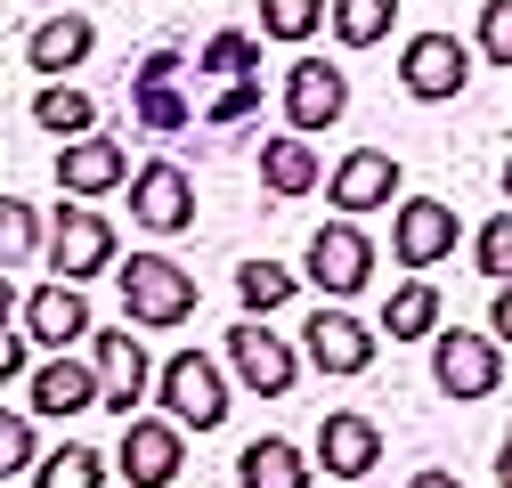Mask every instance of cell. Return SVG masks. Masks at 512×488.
Returning <instances> with one entry per match:
<instances>
[{"label": "cell", "mask_w": 512, "mask_h": 488, "mask_svg": "<svg viewBox=\"0 0 512 488\" xmlns=\"http://www.w3.org/2000/svg\"><path fill=\"white\" fill-rule=\"evenodd\" d=\"M114 285H122L131 326H147V334H171V326L196 318V277H187L171 253H131V261L114 269Z\"/></svg>", "instance_id": "obj_1"}, {"label": "cell", "mask_w": 512, "mask_h": 488, "mask_svg": "<svg viewBox=\"0 0 512 488\" xmlns=\"http://www.w3.org/2000/svg\"><path fill=\"white\" fill-rule=\"evenodd\" d=\"M155 399H163V415L179 423V432H220V423H228V375H220V358H204V350L163 358L155 366Z\"/></svg>", "instance_id": "obj_2"}, {"label": "cell", "mask_w": 512, "mask_h": 488, "mask_svg": "<svg viewBox=\"0 0 512 488\" xmlns=\"http://www.w3.org/2000/svg\"><path fill=\"white\" fill-rule=\"evenodd\" d=\"M431 383L447 399H488L504 383V342L496 334H464V326H439L431 334Z\"/></svg>", "instance_id": "obj_3"}, {"label": "cell", "mask_w": 512, "mask_h": 488, "mask_svg": "<svg viewBox=\"0 0 512 488\" xmlns=\"http://www.w3.org/2000/svg\"><path fill=\"white\" fill-rule=\"evenodd\" d=\"M399 82H407V98H423V106L464 98V82H472V41H456V33H415V41L399 49Z\"/></svg>", "instance_id": "obj_4"}, {"label": "cell", "mask_w": 512, "mask_h": 488, "mask_svg": "<svg viewBox=\"0 0 512 488\" xmlns=\"http://www.w3.org/2000/svg\"><path fill=\"white\" fill-rule=\"evenodd\" d=\"M326 301H350V293H366V277H374V244H366V228L358 220H326L309 236V269H301Z\"/></svg>", "instance_id": "obj_5"}, {"label": "cell", "mask_w": 512, "mask_h": 488, "mask_svg": "<svg viewBox=\"0 0 512 488\" xmlns=\"http://www.w3.org/2000/svg\"><path fill=\"white\" fill-rule=\"evenodd\" d=\"M179 464H187V440H179L171 415H131V423H122V448H114L122 488H171Z\"/></svg>", "instance_id": "obj_6"}, {"label": "cell", "mask_w": 512, "mask_h": 488, "mask_svg": "<svg viewBox=\"0 0 512 488\" xmlns=\"http://www.w3.org/2000/svg\"><path fill=\"white\" fill-rule=\"evenodd\" d=\"M342 114H350V74L326 66V57H293L285 66V122L301 139H317V131H334Z\"/></svg>", "instance_id": "obj_7"}, {"label": "cell", "mask_w": 512, "mask_h": 488, "mask_svg": "<svg viewBox=\"0 0 512 488\" xmlns=\"http://www.w3.org/2000/svg\"><path fill=\"white\" fill-rule=\"evenodd\" d=\"M49 269L66 285H90L98 269H114V220L90 212V204H57V228H49Z\"/></svg>", "instance_id": "obj_8"}, {"label": "cell", "mask_w": 512, "mask_h": 488, "mask_svg": "<svg viewBox=\"0 0 512 488\" xmlns=\"http://www.w3.org/2000/svg\"><path fill=\"white\" fill-rule=\"evenodd\" d=\"M228 366H236V383H244V391L285 399L293 375H301V350H293L285 334H269L261 318H236V326H228Z\"/></svg>", "instance_id": "obj_9"}, {"label": "cell", "mask_w": 512, "mask_h": 488, "mask_svg": "<svg viewBox=\"0 0 512 488\" xmlns=\"http://www.w3.org/2000/svg\"><path fill=\"white\" fill-rule=\"evenodd\" d=\"M374 350H382V334H374V326H358L350 310H317V318L301 326V358L317 366V375H334V383L366 375Z\"/></svg>", "instance_id": "obj_10"}, {"label": "cell", "mask_w": 512, "mask_h": 488, "mask_svg": "<svg viewBox=\"0 0 512 488\" xmlns=\"http://www.w3.org/2000/svg\"><path fill=\"white\" fill-rule=\"evenodd\" d=\"M90 366H98V407H114L122 423H131L139 399L155 391V366H147L139 334H98V326H90Z\"/></svg>", "instance_id": "obj_11"}, {"label": "cell", "mask_w": 512, "mask_h": 488, "mask_svg": "<svg viewBox=\"0 0 512 488\" xmlns=\"http://www.w3.org/2000/svg\"><path fill=\"white\" fill-rule=\"evenodd\" d=\"M131 220H139L147 236L196 228V179H187L179 163H139V171H131Z\"/></svg>", "instance_id": "obj_12"}, {"label": "cell", "mask_w": 512, "mask_h": 488, "mask_svg": "<svg viewBox=\"0 0 512 488\" xmlns=\"http://www.w3.org/2000/svg\"><path fill=\"white\" fill-rule=\"evenodd\" d=\"M456 204H439V196H407L399 212H391V253H399V269H439L447 253H456Z\"/></svg>", "instance_id": "obj_13"}, {"label": "cell", "mask_w": 512, "mask_h": 488, "mask_svg": "<svg viewBox=\"0 0 512 488\" xmlns=\"http://www.w3.org/2000/svg\"><path fill=\"white\" fill-rule=\"evenodd\" d=\"M17 326H25V342H41V350H74V342H90V301H82V285L49 277V285H33V293L17 301Z\"/></svg>", "instance_id": "obj_14"}, {"label": "cell", "mask_w": 512, "mask_h": 488, "mask_svg": "<svg viewBox=\"0 0 512 488\" xmlns=\"http://www.w3.org/2000/svg\"><path fill=\"white\" fill-rule=\"evenodd\" d=\"M326 196L342 204V220H366L382 204H399V155L391 147H350L334 163V179H326Z\"/></svg>", "instance_id": "obj_15"}, {"label": "cell", "mask_w": 512, "mask_h": 488, "mask_svg": "<svg viewBox=\"0 0 512 488\" xmlns=\"http://www.w3.org/2000/svg\"><path fill=\"white\" fill-rule=\"evenodd\" d=\"M122 179H131V147H122V139H66V147H57V188H66V196H114L122 188Z\"/></svg>", "instance_id": "obj_16"}, {"label": "cell", "mask_w": 512, "mask_h": 488, "mask_svg": "<svg viewBox=\"0 0 512 488\" xmlns=\"http://www.w3.org/2000/svg\"><path fill=\"white\" fill-rule=\"evenodd\" d=\"M317 464H326L334 480H366L382 464V423L358 415V407H334L326 423H317Z\"/></svg>", "instance_id": "obj_17"}, {"label": "cell", "mask_w": 512, "mask_h": 488, "mask_svg": "<svg viewBox=\"0 0 512 488\" xmlns=\"http://www.w3.org/2000/svg\"><path fill=\"white\" fill-rule=\"evenodd\" d=\"M90 49H98V25H90L82 9H49V17L25 33V66H33V74H49V82H66Z\"/></svg>", "instance_id": "obj_18"}, {"label": "cell", "mask_w": 512, "mask_h": 488, "mask_svg": "<svg viewBox=\"0 0 512 488\" xmlns=\"http://www.w3.org/2000/svg\"><path fill=\"white\" fill-rule=\"evenodd\" d=\"M82 407H98V366H82V358H66L57 350L49 366H33V415H82Z\"/></svg>", "instance_id": "obj_19"}, {"label": "cell", "mask_w": 512, "mask_h": 488, "mask_svg": "<svg viewBox=\"0 0 512 488\" xmlns=\"http://www.w3.org/2000/svg\"><path fill=\"white\" fill-rule=\"evenodd\" d=\"M236 480L244 488H317V464L293 448V440H244V456H236Z\"/></svg>", "instance_id": "obj_20"}, {"label": "cell", "mask_w": 512, "mask_h": 488, "mask_svg": "<svg viewBox=\"0 0 512 488\" xmlns=\"http://www.w3.org/2000/svg\"><path fill=\"white\" fill-rule=\"evenodd\" d=\"M317 179H326V163H317V147H309L301 131H293V139H261V188H269V196L293 204V196L317 188Z\"/></svg>", "instance_id": "obj_21"}, {"label": "cell", "mask_w": 512, "mask_h": 488, "mask_svg": "<svg viewBox=\"0 0 512 488\" xmlns=\"http://www.w3.org/2000/svg\"><path fill=\"white\" fill-rule=\"evenodd\" d=\"M382 334H391V342H431L439 334V285L431 277H407L391 301H382Z\"/></svg>", "instance_id": "obj_22"}, {"label": "cell", "mask_w": 512, "mask_h": 488, "mask_svg": "<svg viewBox=\"0 0 512 488\" xmlns=\"http://www.w3.org/2000/svg\"><path fill=\"white\" fill-rule=\"evenodd\" d=\"M33 122H41L49 139H90V131H98V98L74 90V82H49V90L33 98Z\"/></svg>", "instance_id": "obj_23"}, {"label": "cell", "mask_w": 512, "mask_h": 488, "mask_svg": "<svg viewBox=\"0 0 512 488\" xmlns=\"http://www.w3.org/2000/svg\"><path fill=\"white\" fill-rule=\"evenodd\" d=\"M131 114H139V131H155V139H171V131L196 122V106L179 98V82H155V74H131Z\"/></svg>", "instance_id": "obj_24"}, {"label": "cell", "mask_w": 512, "mask_h": 488, "mask_svg": "<svg viewBox=\"0 0 512 488\" xmlns=\"http://www.w3.org/2000/svg\"><path fill=\"white\" fill-rule=\"evenodd\" d=\"M106 472H114V464H106L98 448H74V440H66V448H49V456L33 464V488H106Z\"/></svg>", "instance_id": "obj_25"}, {"label": "cell", "mask_w": 512, "mask_h": 488, "mask_svg": "<svg viewBox=\"0 0 512 488\" xmlns=\"http://www.w3.org/2000/svg\"><path fill=\"white\" fill-rule=\"evenodd\" d=\"M391 0H326V25H334V41L342 49H374L382 33H391Z\"/></svg>", "instance_id": "obj_26"}, {"label": "cell", "mask_w": 512, "mask_h": 488, "mask_svg": "<svg viewBox=\"0 0 512 488\" xmlns=\"http://www.w3.org/2000/svg\"><path fill=\"white\" fill-rule=\"evenodd\" d=\"M236 301H244V318L285 310V301H293V269H277V261H244V269H236Z\"/></svg>", "instance_id": "obj_27"}, {"label": "cell", "mask_w": 512, "mask_h": 488, "mask_svg": "<svg viewBox=\"0 0 512 488\" xmlns=\"http://www.w3.org/2000/svg\"><path fill=\"white\" fill-rule=\"evenodd\" d=\"M196 74H220V82L261 74V41H252V33H212V41L196 49Z\"/></svg>", "instance_id": "obj_28"}, {"label": "cell", "mask_w": 512, "mask_h": 488, "mask_svg": "<svg viewBox=\"0 0 512 488\" xmlns=\"http://www.w3.org/2000/svg\"><path fill=\"white\" fill-rule=\"evenodd\" d=\"M33 244H41V220H33V204L0 196V269H25V261H33Z\"/></svg>", "instance_id": "obj_29"}, {"label": "cell", "mask_w": 512, "mask_h": 488, "mask_svg": "<svg viewBox=\"0 0 512 488\" xmlns=\"http://www.w3.org/2000/svg\"><path fill=\"white\" fill-rule=\"evenodd\" d=\"M326 25V0H261V33L269 41H309Z\"/></svg>", "instance_id": "obj_30"}, {"label": "cell", "mask_w": 512, "mask_h": 488, "mask_svg": "<svg viewBox=\"0 0 512 488\" xmlns=\"http://www.w3.org/2000/svg\"><path fill=\"white\" fill-rule=\"evenodd\" d=\"M472 269H480L488 285H504V277H512V212H496V220L472 236Z\"/></svg>", "instance_id": "obj_31"}, {"label": "cell", "mask_w": 512, "mask_h": 488, "mask_svg": "<svg viewBox=\"0 0 512 488\" xmlns=\"http://www.w3.org/2000/svg\"><path fill=\"white\" fill-rule=\"evenodd\" d=\"M252 114H261V74L220 82V98L204 106V122H212V131H236V122H252Z\"/></svg>", "instance_id": "obj_32"}, {"label": "cell", "mask_w": 512, "mask_h": 488, "mask_svg": "<svg viewBox=\"0 0 512 488\" xmlns=\"http://www.w3.org/2000/svg\"><path fill=\"white\" fill-rule=\"evenodd\" d=\"M33 464H41L33 456V415H0V480H17Z\"/></svg>", "instance_id": "obj_33"}, {"label": "cell", "mask_w": 512, "mask_h": 488, "mask_svg": "<svg viewBox=\"0 0 512 488\" xmlns=\"http://www.w3.org/2000/svg\"><path fill=\"white\" fill-rule=\"evenodd\" d=\"M480 57L512 74V0H488L480 9Z\"/></svg>", "instance_id": "obj_34"}, {"label": "cell", "mask_w": 512, "mask_h": 488, "mask_svg": "<svg viewBox=\"0 0 512 488\" xmlns=\"http://www.w3.org/2000/svg\"><path fill=\"white\" fill-rule=\"evenodd\" d=\"M25 375V334H17V318L0 326V383H17Z\"/></svg>", "instance_id": "obj_35"}, {"label": "cell", "mask_w": 512, "mask_h": 488, "mask_svg": "<svg viewBox=\"0 0 512 488\" xmlns=\"http://www.w3.org/2000/svg\"><path fill=\"white\" fill-rule=\"evenodd\" d=\"M488 334H496V342H512V277H504V285H496V301H488Z\"/></svg>", "instance_id": "obj_36"}, {"label": "cell", "mask_w": 512, "mask_h": 488, "mask_svg": "<svg viewBox=\"0 0 512 488\" xmlns=\"http://www.w3.org/2000/svg\"><path fill=\"white\" fill-rule=\"evenodd\" d=\"M407 488H464V480H456V472H439V464H431V472H415Z\"/></svg>", "instance_id": "obj_37"}, {"label": "cell", "mask_w": 512, "mask_h": 488, "mask_svg": "<svg viewBox=\"0 0 512 488\" xmlns=\"http://www.w3.org/2000/svg\"><path fill=\"white\" fill-rule=\"evenodd\" d=\"M17 318V285H9V269H0V326Z\"/></svg>", "instance_id": "obj_38"}, {"label": "cell", "mask_w": 512, "mask_h": 488, "mask_svg": "<svg viewBox=\"0 0 512 488\" xmlns=\"http://www.w3.org/2000/svg\"><path fill=\"white\" fill-rule=\"evenodd\" d=\"M496 480L512 488V432H504V448H496Z\"/></svg>", "instance_id": "obj_39"}, {"label": "cell", "mask_w": 512, "mask_h": 488, "mask_svg": "<svg viewBox=\"0 0 512 488\" xmlns=\"http://www.w3.org/2000/svg\"><path fill=\"white\" fill-rule=\"evenodd\" d=\"M504 204H512V155H504Z\"/></svg>", "instance_id": "obj_40"}, {"label": "cell", "mask_w": 512, "mask_h": 488, "mask_svg": "<svg viewBox=\"0 0 512 488\" xmlns=\"http://www.w3.org/2000/svg\"><path fill=\"white\" fill-rule=\"evenodd\" d=\"M41 9H74V0H41Z\"/></svg>", "instance_id": "obj_41"}]
</instances>
